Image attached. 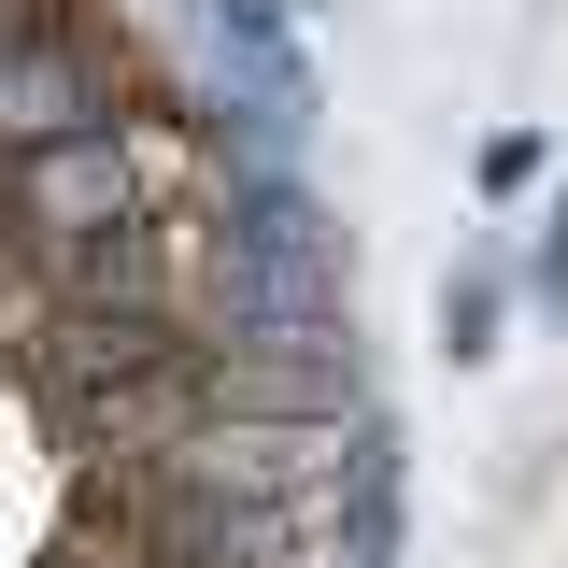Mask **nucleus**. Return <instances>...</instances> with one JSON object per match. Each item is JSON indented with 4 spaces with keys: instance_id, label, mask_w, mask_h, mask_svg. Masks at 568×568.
<instances>
[{
    "instance_id": "obj_1",
    "label": "nucleus",
    "mask_w": 568,
    "mask_h": 568,
    "mask_svg": "<svg viewBox=\"0 0 568 568\" xmlns=\"http://www.w3.org/2000/svg\"><path fill=\"white\" fill-rule=\"evenodd\" d=\"M142 213H171L156 171H142V129H85V142H43V156H0V256L14 271L85 256V242H114Z\"/></svg>"
},
{
    "instance_id": "obj_2",
    "label": "nucleus",
    "mask_w": 568,
    "mask_h": 568,
    "mask_svg": "<svg viewBox=\"0 0 568 568\" xmlns=\"http://www.w3.org/2000/svg\"><path fill=\"white\" fill-rule=\"evenodd\" d=\"M142 114V71L114 29H85V14H58V29H29L14 58H0V156H43V142H85V129H129Z\"/></svg>"
},
{
    "instance_id": "obj_3",
    "label": "nucleus",
    "mask_w": 568,
    "mask_h": 568,
    "mask_svg": "<svg viewBox=\"0 0 568 568\" xmlns=\"http://www.w3.org/2000/svg\"><path fill=\"white\" fill-rule=\"evenodd\" d=\"M200 242L227 271H284V284H342V227L298 171H213L200 185Z\"/></svg>"
},
{
    "instance_id": "obj_4",
    "label": "nucleus",
    "mask_w": 568,
    "mask_h": 568,
    "mask_svg": "<svg viewBox=\"0 0 568 568\" xmlns=\"http://www.w3.org/2000/svg\"><path fill=\"white\" fill-rule=\"evenodd\" d=\"M398 526H413V440L384 413H355V469L327 484V555L342 568H398Z\"/></svg>"
},
{
    "instance_id": "obj_5",
    "label": "nucleus",
    "mask_w": 568,
    "mask_h": 568,
    "mask_svg": "<svg viewBox=\"0 0 568 568\" xmlns=\"http://www.w3.org/2000/svg\"><path fill=\"white\" fill-rule=\"evenodd\" d=\"M497 327H511V271H497V256H455V271H440V355L484 369Z\"/></svg>"
},
{
    "instance_id": "obj_6",
    "label": "nucleus",
    "mask_w": 568,
    "mask_h": 568,
    "mask_svg": "<svg viewBox=\"0 0 568 568\" xmlns=\"http://www.w3.org/2000/svg\"><path fill=\"white\" fill-rule=\"evenodd\" d=\"M526 298L568 327V200H540V213H526Z\"/></svg>"
},
{
    "instance_id": "obj_7",
    "label": "nucleus",
    "mask_w": 568,
    "mask_h": 568,
    "mask_svg": "<svg viewBox=\"0 0 568 568\" xmlns=\"http://www.w3.org/2000/svg\"><path fill=\"white\" fill-rule=\"evenodd\" d=\"M540 171H555V142H540V129H497V142H484V200H526Z\"/></svg>"
},
{
    "instance_id": "obj_8",
    "label": "nucleus",
    "mask_w": 568,
    "mask_h": 568,
    "mask_svg": "<svg viewBox=\"0 0 568 568\" xmlns=\"http://www.w3.org/2000/svg\"><path fill=\"white\" fill-rule=\"evenodd\" d=\"M71 0H0V58H14V43H29V29H58Z\"/></svg>"
}]
</instances>
